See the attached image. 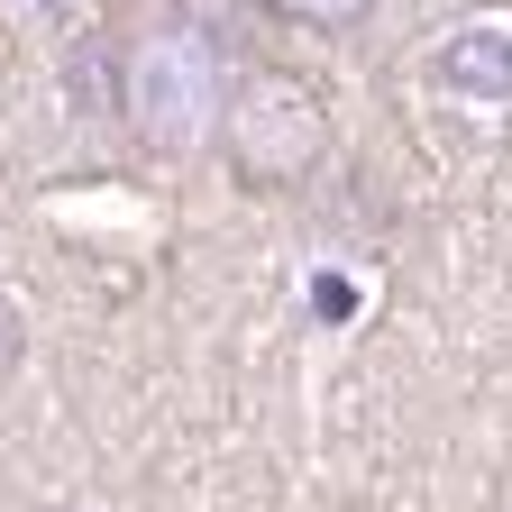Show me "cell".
<instances>
[{"label": "cell", "instance_id": "cell-1", "mask_svg": "<svg viewBox=\"0 0 512 512\" xmlns=\"http://www.w3.org/2000/svg\"><path fill=\"white\" fill-rule=\"evenodd\" d=\"M229 110V55L202 19H147L119 46V119L147 156H202L220 147Z\"/></svg>", "mask_w": 512, "mask_h": 512}, {"label": "cell", "instance_id": "cell-2", "mask_svg": "<svg viewBox=\"0 0 512 512\" xmlns=\"http://www.w3.org/2000/svg\"><path fill=\"white\" fill-rule=\"evenodd\" d=\"M220 156L247 192H293L330 165V101L293 64H247L229 74V110H220Z\"/></svg>", "mask_w": 512, "mask_h": 512}, {"label": "cell", "instance_id": "cell-3", "mask_svg": "<svg viewBox=\"0 0 512 512\" xmlns=\"http://www.w3.org/2000/svg\"><path fill=\"white\" fill-rule=\"evenodd\" d=\"M430 74H439V92H458V101H476V110H512V10L458 19V28L439 37Z\"/></svg>", "mask_w": 512, "mask_h": 512}, {"label": "cell", "instance_id": "cell-4", "mask_svg": "<svg viewBox=\"0 0 512 512\" xmlns=\"http://www.w3.org/2000/svg\"><path fill=\"white\" fill-rule=\"evenodd\" d=\"M266 10L293 19V28H330L339 37V28H366L375 19V0H266Z\"/></svg>", "mask_w": 512, "mask_h": 512}, {"label": "cell", "instance_id": "cell-5", "mask_svg": "<svg viewBox=\"0 0 512 512\" xmlns=\"http://www.w3.org/2000/svg\"><path fill=\"white\" fill-rule=\"evenodd\" d=\"M10 375H19V330H10V311H0V394H10Z\"/></svg>", "mask_w": 512, "mask_h": 512}]
</instances>
